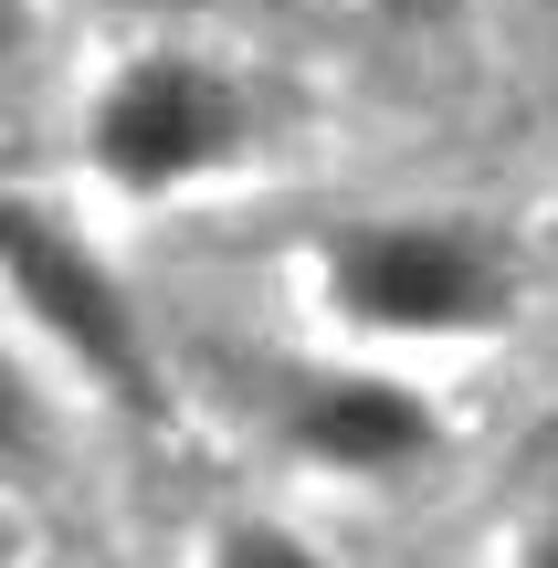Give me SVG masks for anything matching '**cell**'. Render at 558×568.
<instances>
[{
	"instance_id": "1",
	"label": "cell",
	"mask_w": 558,
	"mask_h": 568,
	"mask_svg": "<svg viewBox=\"0 0 558 568\" xmlns=\"http://www.w3.org/2000/svg\"><path fill=\"white\" fill-rule=\"evenodd\" d=\"M316 295L379 347H454L517 316L527 264L464 211H358L316 243Z\"/></svg>"
},
{
	"instance_id": "2",
	"label": "cell",
	"mask_w": 558,
	"mask_h": 568,
	"mask_svg": "<svg viewBox=\"0 0 558 568\" xmlns=\"http://www.w3.org/2000/svg\"><path fill=\"white\" fill-rule=\"evenodd\" d=\"M243 138H253V95L211 53H180V42L126 53L84 105V169L126 201H169V190L232 169Z\"/></svg>"
},
{
	"instance_id": "3",
	"label": "cell",
	"mask_w": 558,
	"mask_h": 568,
	"mask_svg": "<svg viewBox=\"0 0 558 568\" xmlns=\"http://www.w3.org/2000/svg\"><path fill=\"white\" fill-rule=\"evenodd\" d=\"M0 243H11V305H21V326H32L74 379L116 389V400H148L138 305H126L116 274L84 253V232H63L42 201H11V211H0Z\"/></svg>"
},
{
	"instance_id": "4",
	"label": "cell",
	"mask_w": 558,
	"mask_h": 568,
	"mask_svg": "<svg viewBox=\"0 0 558 568\" xmlns=\"http://www.w3.org/2000/svg\"><path fill=\"white\" fill-rule=\"evenodd\" d=\"M285 443L316 474H348V485H390V474L433 464L443 453V410L422 400L390 368H316L285 389Z\"/></svg>"
},
{
	"instance_id": "5",
	"label": "cell",
	"mask_w": 558,
	"mask_h": 568,
	"mask_svg": "<svg viewBox=\"0 0 558 568\" xmlns=\"http://www.w3.org/2000/svg\"><path fill=\"white\" fill-rule=\"evenodd\" d=\"M211 568H327V558H316L295 527H264V516H243V527H222Z\"/></svg>"
},
{
	"instance_id": "6",
	"label": "cell",
	"mask_w": 558,
	"mask_h": 568,
	"mask_svg": "<svg viewBox=\"0 0 558 568\" xmlns=\"http://www.w3.org/2000/svg\"><path fill=\"white\" fill-rule=\"evenodd\" d=\"M527 568H558V516H548L538 537H527Z\"/></svg>"
},
{
	"instance_id": "7",
	"label": "cell",
	"mask_w": 558,
	"mask_h": 568,
	"mask_svg": "<svg viewBox=\"0 0 558 568\" xmlns=\"http://www.w3.org/2000/svg\"><path fill=\"white\" fill-rule=\"evenodd\" d=\"M169 11H190V0H169Z\"/></svg>"
}]
</instances>
